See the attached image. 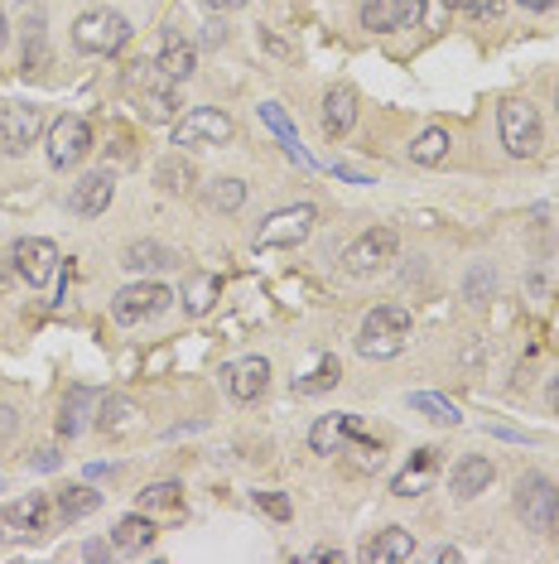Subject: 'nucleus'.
<instances>
[{"mask_svg":"<svg viewBox=\"0 0 559 564\" xmlns=\"http://www.w3.org/2000/svg\"><path fill=\"white\" fill-rule=\"evenodd\" d=\"M126 93L136 97V107L145 111V121H154V126H174V121L184 117L178 83L164 73L160 63H150V59H140V63L126 68Z\"/></svg>","mask_w":559,"mask_h":564,"instance_id":"obj_1","label":"nucleus"},{"mask_svg":"<svg viewBox=\"0 0 559 564\" xmlns=\"http://www.w3.org/2000/svg\"><path fill=\"white\" fill-rule=\"evenodd\" d=\"M406 343H410V309L406 304H376L362 319V329H357V353H362L367 363H390V357L406 353Z\"/></svg>","mask_w":559,"mask_h":564,"instance_id":"obj_2","label":"nucleus"},{"mask_svg":"<svg viewBox=\"0 0 559 564\" xmlns=\"http://www.w3.org/2000/svg\"><path fill=\"white\" fill-rule=\"evenodd\" d=\"M53 522H59L53 498L29 492V498H15V502L0 506V540H10V545H35V540L49 536Z\"/></svg>","mask_w":559,"mask_h":564,"instance_id":"obj_3","label":"nucleus"},{"mask_svg":"<svg viewBox=\"0 0 559 564\" xmlns=\"http://www.w3.org/2000/svg\"><path fill=\"white\" fill-rule=\"evenodd\" d=\"M497 135H501L511 160H531V155H541V145H545V121L531 101L511 97V101L497 107Z\"/></svg>","mask_w":559,"mask_h":564,"instance_id":"obj_4","label":"nucleus"},{"mask_svg":"<svg viewBox=\"0 0 559 564\" xmlns=\"http://www.w3.org/2000/svg\"><path fill=\"white\" fill-rule=\"evenodd\" d=\"M131 39V20L107 5H92L73 20V49L77 53H116Z\"/></svg>","mask_w":559,"mask_h":564,"instance_id":"obj_5","label":"nucleus"},{"mask_svg":"<svg viewBox=\"0 0 559 564\" xmlns=\"http://www.w3.org/2000/svg\"><path fill=\"white\" fill-rule=\"evenodd\" d=\"M44 155H49L53 169H77L92 155V121L87 117H53L44 126Z\"/></svg>","mask_w":559,"mask_h":564,"instance_id":"obj_6","label":"nucleus"},{"mask_svg":"<svg viewBox=\"0 0 559 564\" xmlns=\"http://www.w3.org/2000/svg\"><path fill=\"white\" fill-rule=\"evenodd\" d=\"M319 228V212H314V203H289V208H275L271 218L256 228V246L261 252H280V246H299V242H309V232Z\"/></svg>","mask_w":559,"mask_h":564,"instance_id":"obj_7","label":"nucleus"},{"mask_svg":"<svg viewBox=\"0 0 559 564\" xmlns=\"http://www.w3.org/2000/svg\"><path fill=\"white\" fill-rule=\"evenodd\" d=\"M174 290L160 285V280H136V285L116 290V299H111V319L121 323V329H131V323H145V319H160L164 309H170Z\"/></svg>","mask_w":559,"mask_h":564,"instance_id":"obj_8","label":"nucleus"},{"mask_svg":"<svg viewBox=\"0 0 559 564\" xmlns=\"http://www.w3.org/2000/svg\"><path fill=\"white\" fill-rule=\"evenodd\" d=\"M44 111L35 107V101H10V107H0V155H29L39 145L44 135Z\"/></svg>","mask_w":559,"mask_h":564,"instance_id":"obj_9","label":"nucleus"},{"mask_svg":"<svg viewBox=\"0 0 559 564\" xmlns=\"http://www.w3.org/2000/svg\"><path fill=\"white\" fill-rule=\"evenodd\" d=\"M396 252H400V232L396 228H372V232H362L357 242H348V252H343V270L357 280H367V275H376L386 261H396Z\"/></svg>","mask_w":559,"mask_h":564,"instance_id":"obj_10","label":"nucleus"},{"mask_svg":"<svg viewBox=\"0 0 559 564\" xmlns=\"http://www.w3.org/2000/svg\"><path fill=\"white\" fill-rule=\"evenodd\" d=\"M10 266H15V275L25 280V285L39 290L63 270V256H59V246H53L49 236H20V242L10 246Z\"/></svg>","mask_w":559,"mask_h":564,"instance_id":"obj_11","label":"nucleus"},{"mask_svg":"<svg viewBox=\"0 0 559 564\" xmlns=\"http://www.w3.org/2000/svg\"><path fill=\"white\" fill-rule=\"evenodd\" d=\"M232 135H237V126H232V117H227V111H218V107H198V111H188V117L174 121V145H178V150L227 145Z\"/></svg>","mask_w":559,"mask_h":564,"instance_id":"obj_12","label":"nucleus"},{"mask_svg":"<svg viewBox=\"0 0 559 564\" xmlns=\"http://www.w3.org/2000/svg\"><path fill=\"white\" fill-rule=\"evenodd\" d=\"M559 512V488L545 473H525V478L517 482V516L521 526H531V531H550Z\"/></svg>","mask_w":559,"mask_h":564,"instance_id":"obj_13","label":"nucleus"},{"mask_svg":"<svg viewBox=\"0 0 559 564\" xmlns=\"http://www.w3.org/2000/svg\"><path fill=\"white\" fill-rule=\"evenodd\" d=\"M357 439H376V434L367 430L357 415L333 410V415H319L314 420V430H309V449L328 458V454H348V444H357Z\"/></svg>","mask_w":559,"mask_h":564,"instance_id":"obj_14","label":"nucleus"},{"mask_svg":"<svg viewBox=\"0 0 559 564\" xmlns=\"http://www.w3.org/2000/svg\"><path fill=\"white\" fill-rule=\"evenodd\" d=\"M222 387L237 405H256L271 391V363L265 357H237L227 371H222Z\"/></svg>","mask_w":559,"mask_h":564,"instance_id":"obj_15","label":"nucleus"},{"mask_svg":"<svg viewBox=\"0 0 559 564\" xmlns=\"http://www.w3.org/2000/svg\"><path fill=\"white\" fill-rule=\"evenodd\" d=\"M256 111H261L265 131L275 135V140H280V150H285L289 160H295L299 169H319V160H314V155H309L305 145H299V131H295V121L285 117V107H280V101H261V107H256Z\"/></svg>","mask_w":559,"mask_h":564,"instance_id":"obj_16","label":"nucleus"},{"mask_svg":"<svg viewBox=\"0 0 559 564\" xmlns=\"http://www.w3.org/2000/svg\"><path fill=\"white\" fill-rule=\"evenodd\" d=\"M434 473H439V449H415V454L406 458V468L390 478V492H396V498H420L434 482Z\"/></svg>","mask_w":559,"mask_h":564,"instance_id":"obj_17","label":"nucleus"},{"mask_svg":"<svg viewBox=\"0 0 559 564\" xmlns=\"http://www.w3.org/2000/svg\"><path fill=\"white\" fill-rule=\"evenodd\" d=\"M154 63H160L164 73L174 77V83H184V77L198 68L194 39H188V34H178V29H164V34H160V49H154Z\"/></svg>","mask_w":559,"mask_h":564,"instance_id":"obj_18","label":"nucleus"},{"mask_svg":"<svg viewBox=\"0 0 559 564\" xmlns=\"http://www.w3.org/2000/svg\"><path fill=\"white\" fill-rule=\"evenodd\" d=\"M362 555L372 564H406V560L420 555V545H415V536H410L406 526H386V531H376L372 540H367Z\"/></svg>","mask_w":559,"mask_h":564,"instance_id":"obj_19","label":"nucleus"},{"mask_svg":"<svg viewBox=\"0 0 559 564\" xmlns=\"http://www.w3.org/2000/svg\"><path fill=\"white\" fill-rule=\"evenodd\" d=\"M111 198H116V184H111L107 169H97V174H87L83 184H77L73 212H77V218H102V212L111 208Z\"/></svg>","mask_w":559,"mask_h":564,"instance_id":"obj_20","label":"nucleus"},{"mask_svg":"<svg viewBox=\"0 0 559 564\" xmlns=\"http://www.w3.org/2000/svg\"><path fill=\"white\" fill-rule=\"evenodd\" d=\"M492 478H497L492 458H463V464L454 468L449 488H454V498H458V502H473V498H483V492L492 488Z\"/></svg>","mask_w":559,"mask_h":564,"instance_id":"obj_21","label":"nucleus"},{"mask_svg":"<svg viewBox=\"0 0 559 564\" xmlns=\"http://www.w3.org/2000/svg\"><path fill=\"white\" fill-rule=\"evenodd\" d=\"M97 430H102V434H140L145 430V415H140L136 401L107 396L102 401V415H97Z\"/></svg>","mask_w":559,"mask_h":564,"instance_id":"obj_22","label":"nucleus"},{"mask_svg":"<svg viewBox=\"0 0 559 564\" xmlns=\"http://www.w3.org/2000/svg\"><path fill=\"white\" fill-rule=\"evenodd\" d=\"M357 20H362V29H372V34H390L410 20V0H362Z\"/></svg>","mask_w":559,"mask_h":564,"instance_id":"obj_23","label":"nucleus"},{"mask_svg":"<svg viewBox=\"0 0 559 564\" xmlns=\"http://www.w3.org/2000/svg\"><path fill=\"white\" fill-rule=\"evenodd\" d=\"M97 506H102V492H92L87 482H73V488H59L53 492V512H59L63 526L83 522V516H92Z\"/></svg>","mask_w":559,"mask_h":564,"instance_id":"obj_24","label":"nucleus"},{"mask_svg":"<svg viewBox=\"0 0 559 564\" xmlns=\"http://www.w3.org/2000/svg\"><path fill=\"white\" fill-rule=\"evenodd\" d=\"M154 536H160V522L145 512H131L111 531V550H145V545H154Z\"/></svg>","mask_w":559,"mask_h":564,"instance_id":"obj_25","label":"nucleus"},{"mask_svg":"<svg viewBox=\"0 0 559 564\" xmlns=\"http://www.w3.org/2000/svg\"><path fill=\"white\" fill-rule=\"evenodd\" d=\"M352 126H357V97L348 87H328V97H323V131L343 140Z\"/></svg>","mask_w":559,"mask_h":564,"instance_id":"obj_26","label":"nucleus"},{"mask_svg":"<svg viewBox=\"0 0 559 564\" xmlns=\"http://www.w3.org/2000/svg\"><path fill=\"white\" fill-rule=\"evenodd\" d=\"M218 295H222V280L212 275V270H198V275H188V285H184V309H188V319H203V314H212Z\"/></svg>","mask_w":559,"mask_h":564,"instance_id":"obj_27","label":"nucleus"},{"mask_svg":"<svg viewBox=\"0 0 559 564\" xmlns=\"http://www.w3.org/2000/svg\"><path fill=\"white\" fill-rule=\"evenodd\" d=\"M136 506H140L145 516H164V512L178 516V512H184V488H178V482H170V478H164V482H150V488H145L140 498H136Z\"/></svg>","mask_w":559,"mask_h":564,"instance_id":"obj_28","label":"nucleus"},{"mask_svg":"<svg viewBox=\"0 0 559 564\" xmlns=\"http://www.w3.org/2000/svg\"><path fill=\"white\" fill-rule=\"evenodd\" d=\"M87 410H92V387H73L69 396H63V410H59V434L73 439L87 430Z\"/></svg>","mask_w":559,"mask_h":564,"instance_id":"obj_29","label":"nucleus"},{"mask_svg":"<svg viewBox=\"0 0 559 564\" xmlns=\"http://www.w3.org/2000/svg\"><path fill=\"white\" fill-rule=\"evenodd\" d=\"M410 160L424 164V169H430V164H444V160H449V131H444V126L420 131L415 140H410Z\"/></svg>","mask_w":559,"mask_h":564,"instance_id":"obj_30","label":"nucleus"},{"mask_svg":"<svg viewBox=\"0 0 559 564\" xmlns=\"http://www.w3.org/2000/svg\"><path fill=\"white\" fill-rule=\"evenodd\" d=\"M406 401H410V410H420L424 420H434V425H458L463 420V410H458L454 401H444L439 391H410Z\"/></svg>","mask_w":559,"mask_h":564,"instance_id":"obj_31","label":"nucleus"},{"mask_svg":"<svg viewBox=\"0 0 559 564\" xmlns=\"http://www.w3.org/2000/svg\"><path fill=\"white\" fill-rule=\"evenodd\" d=\"M121 266L126 270H164V266H174V252L160 242H136V246H126V261Z\"/></svg>","mask_w":559,"mask_h":564,"instance_id":"obj_32","label":"nucleus"},{"mask_svg":"<svg viewBox=\"0 0 559 564\" xmlns=\"http://www.w3.org/2000/svg\"><path fill=\"white\" fill-rule=\"evenodd\" d=\"M208 203H212V212H237L246 203V184H241V179H212V184H208Z\"/></svg>","mask_w":559,"mask_h":564,"instance_id":"obj_33","label":"nucleus"},{"mask_svg":"<svg viewBox=\"0 0 559 564\" xmlns=\"http://www.w3.org/2000/svg\"><path fill=\"white\" fill-rule=\"evenodd\" d=\"M154 179H160V188H164V194H188V188L198 184L194 164H184V160H164L160 169H154Z\"/></svg>","mask_w":559,"mask_h":564,"instance_id":"obj_34","label":"nucleus"},{"mask_svg":"<svg viewBox=\"0 0 559 564\" xmlns=\"http://www.w3.org/2000/svg\"><path fill=\"white\" fill-rule=\"evenodd\" d=\"M338 377H343V363L338 357H323V363L314 367V377L299 381V391H305V396H323V391L338 387Z\"/></svg>","mask_w":559,"mask_h":564,"instance_id":"obj_35","label":"nucleus"},{"mask_svg":"<svg viewBox=\"0 0 559 564\" xmlns=\"http://www.w3.org/2000/svg\"><path fill=\"white\" fill-rule=\"evenodd\" d=\"M44 68V15L29 20V49H25V73H39Z\"/></svg>","mask_w":559,"mask_h":564,"instance_id":"obj_36","label":"nucleus"},{"mask_svg":"<svg viewBox=\"0 0 559 564\" xmlns=\"http://www.w3.org/2000/svg\"><path fill=\"white\" fill-rule=\"evenodd\" d=\"M256 506H261V512H271L275 522H289V516H295V506H289L285 492H256Z\"/></svg>","mask_w":559,"mask_h":564,"instance_id":"obj_37","label":"nucleus"},{"mask_svg":"<svg viewBox=\"0 0 559 564\" xmlns=\"http://www.w3.org/2000/svg\"><path fill=\"white\" fill-rule=\"evenodd\" d=\"M454 10H463V15H477V20H492V15H501V5L507 0H449Z\"/></svg>","mask_w":559,"mask_h":564,"instance_id":"obj_38","label":"nucleus"},{"mask_svg":"<svg viewBox=\"0 0 559 564\" xmlns=\"http://www.w3.org/2000/svg\"><path fill=\"white\" fill-rule=\"evenodd\" d=\"M487 290H492V270L477 266L473 280H468V299H473V304H487Z\"/></svg>","mask_w":559,"mask_h":564,"instance_id":"obj_39","label":"nucleus"},{"mask_svg":"<svg viewBox=\"0 0 559 564\" xmlns=\"http://www.w3.org/2000/svg\"><path fill=\"white\" fill-rule=\"evenodd\" d=\"M492 439H507V444H535L531 430H517V425H487Z\"/></svg>","mask_w":559,"mask_h":564,"instance_id":"obj_40","label":"nucleus"},{"mask_svg":"<svg viewBox=\"0 0 559 564\" xmlns=\"http://www.w3.org/2000/svg\"><path fill=\"white\" fill-rule=\"evenodd\" d=\"M59 464H63V454H59V449H39V454L29 458V468H35V473H53Z\"/></svg>","mask_w":559,"mask_h":564,"instance_id":"obj_41","label":"nucleus"},{"mask_svg":"<svg viewBox=\"0 0 559 564\" xmlns=\"http://www.w3.org/2000/svg\"><path fill=\"white\" fill-rule=\"evenodd\" d=\"M83 555H87V560H111V545H102V540H87Z\"/></svg>","mask_w":559,"mask_h":564,"instance_id":"obj_42","label":"nucleus"},{"mask_svg":"<svg viewBox=\"0 0 559 564\" xmlns=\"http://www.w3.org/2000/svg\"><path fill=\"white\" fill-rule=\"evenodd\" d=\"M203 5H208V10H218V15H227V10H241L246 0H203Z\"/></svg>","mask_w":559,"mask_h":564,"instance_id":"obj_43","label":"nucleus"},{"mask_svg":"<svg viewBox=\"0 0 559 564\" xmlns=\"http://www.w3.org/2000/svg\"><path fill=\"white\" fill-rule=\"evenodd\" d=\"M545 405L559 415V377H550V387H545Z\"/></svg>","mask_w":559,"mask_h":564,"instance_id":"obj_44","label":"nucleus"},{"mask_svg":"<svg viewBox=\"0 0 559 564\" xmlns=\"http://www.w3.org/2000/svg\"><path fill=\"white\" fill-rule=\"evenodd\" d=\"M10 430H15V410H0V439H10Z\"/></svg>","mask_w":559,"mask_h":564,"instance_id":"obj_45","label":"nucleus"},{"mask_svg":"<svg viewBox=\"0 0 559 564\" xmlns=\"http://www.w3.org/2000/svg\"><path fill=\"white\" fill-rule=\"evenodd\" d=\"M314 560H328V564H343L348 555H343V550H314Z\"/></svg>","mask_w":559,"mask_h":564,"instance_id":"obj_46","label":"nucleus"},{"mask_svg":"<svg viewBox=\"0 0 559 564\" xmlns=\"http://www.w3.org/2000/svg\"><path fill=\"white\" fill-rule=\"evenodd\" d=\"M517 5H525V10H555L559 0H517Z\"/></svg>","mask_w":559,"mask_h":564,"instance_id":"obj_47","label":"nucleus"},{"mask_svg":"<svg viewBox=\"0 0 559 564\" xmlns=\"http://www.w3.org/2000/svg\"><path fill=\"white\" fill-rule=\"evenodd\" d=\"M454 560H463V550H454V545H444V550H439V564H454Z\"/></svg>","mask_w":559,"mask_h":564,"instance_id":"obj_48","label":"nucleus"},{"mask_svg":"<svg viewBox=\"0 0 559 564\" xmlns=\"http://www.w3.org/2000/svg\"><path fill=\"white\" fill-rule=\"evenodd\" d=\"M5 39H10V25H5V15H0V49H5Z\"/></svg>","mask_w":559,"mask_h":564,"instance_id":"obj_49","label":"nucleus"},{"mask_svg":"<svg viewBox=\"0 0 559 564\" xmlns=\"http://www.w3.org/2000/svg\"><path fill=\"white\" fill-rule=\"evenodd\" d=\"M410 15H424V0H410Z\"/></svg>","mask_w":559,"mask_h":564,"instance_id":"obj_50","label":"nucleus"},{"mask_svg":"<svg viewBox=\"0 0 559 564\" xmlns=\"http://www.w3.org/2000/svg\"><path fill=\"white\" fill-rule=\"evenodd\" d=\"M550 536H555V545H559V512H555V522H550Z\"/></svg>","mask_w":559,"mask_h":564,"instance_id":"obj_51","label":"nucleus"},{"mask_svg":"<svg viewBox=\"0 0 559 564\" xmlns=\"http://www.w3.org/2000/svg\"><path fill=\"white\" fill-rule=\"evenodd\" d=\"M555 101H559V87H555Z\"/></svg>","mask_w":559,"mask_h":564,"instance_id":"obj_52","label":"nucleus"}]
</instances>
